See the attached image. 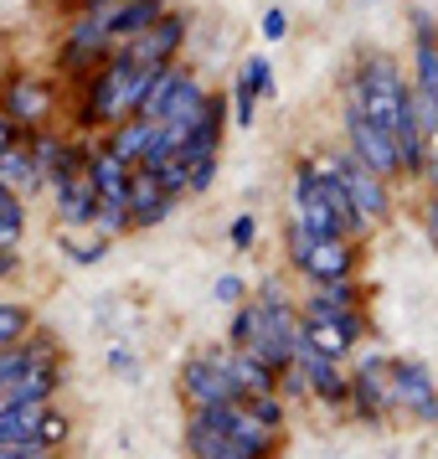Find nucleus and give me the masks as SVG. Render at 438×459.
<instances>
[{"instance_id":"nucleus-1","label":"nucleus","mask_w":438,"mask_h":459,"mask_svg":"<svg viewBox=\"0 0 438 459\" xmlns=\"http://www.w3.org/2000/svg\"><path fill=\"white\" fill-rule=\"evenodd\" d=\"M351 104L361 108L366 125H376L382 134H392L402 176L423 170L428 134L417 129L413 83H408V73H402L397 57H387V52H366V57H361V67H356V78H351Z\"/></svg>"},{"instance_id":"nucleus-2","label":"nucleus","mask_w":438,"mask_h":459,"mask_svg":"<svg viewBox=\"0 0 438 459\" xmlns=\"http://www.w3.org/2000/svg\"><path fill=\"white\" fill-rule=\"evenodd\" d=\"M294 207H299V228L314 232V238H351L361 228V217L346 202L340 181L320 160H305L299 166V176H294Z\"/></svg>"},{"instance_id":"nucleus-3","label":"nucleus","mask_w":438,"mask_h":459,"mask_svg":"<svg viewBox=\"0 0 438 459\" xmlns=\"http://www.w3.org/2000/svg\"><path fill=\"white\" fill-rule=\"evenodd\" d=\"M140 93H145V67L108 57L99 67V78L88 83V119L93 125H125L140 114Z\"/></svg>"},{"instance_id":"nucleus-4","label":"nucleus","mask_w":438,"mask_h":459,"mask_svg":"<svg viewBox=\"0 0 438 459\" xmlns=\"http://www.w3.org/2000/svg\"><path fill=\"white\" fill-rule=\"evenodd\" d=\"M196 423H207L211 434L232 438V444H243L253 459L273 455V444H279V429H263V423L248 413V403H207V408L196 413Z\"/></svg>"},{"instance_id":"nucleus-5","label":"nucleus","mask_w":438,"mask_h":459,"mask_svg":"<svg viewBox=\"0 0 438 459\" xmlns=\"http://www.w3.org/2000/svg\"><path fill=\"white\" fill-rule=\"evenodd\" d=\"M325 166H331V176L340 181V191H346V202L356 207V217H361V222H376V217H387L392 196H387V181H382V176H372V170L361 166V160H351V155H340V160H325Z\"/></svg>"},{"instance_id":"nucleus-6","label":"nucleus","mask_w":438,"mask_h":459,"mask_svg":"<svg viewBox=\"0 0 438 459\" xmlns=\"http://www.w3.org/2000/svg\"><path fill=\"white\" fill-rule=\"evenodd\" d=\"M181 42H186V16H176V11H166L160 22L150 26V31H140V37H129L125 47H119V57L134 67H166L176 63V52H181Z\"/></svg>"},{"instance_id":"nucleus-7","label":"nucleus","mask_w":438,"mask_h":459,"mask_svg":"<svg viewBox=\"0 0 438 459\" xmlns=\"http://www.w3.org/2000/svg\"><path fill=\"white\" fill-rule=\"evenodd\" d=\"M346 140H351V160H361L372 176H382V181H387V176H402L392 134H382L376 125H366L356 104H346Z\"/></svg>"},{"instance_id":"nucleus-8","label":"nucleus","mask_w":438,"mask_h":459,"mask_svg":"<svg viewBox=\"0 0 438 459\" xmlns=\"http://www.w3.org/2000/svg\"><path fill=\"white\" fill-rule=\"evenodd\" d=\"M387 387H392V408H408V413H417V418H438V387L417 361L387 367Z\"/></svg>"},{"instance_id":"nucleus-9","label":"nucleus","mask_w":438,"mask_h":459,"mask_svg":"<svg viewBox=\"0 0 438 459\" xmlns=\"http://www.w3.org/2000/svg\"><path fill=\"white\" fill-rule=\"evenodd\" d=\"M181 387H186V397L196 408H207V403H243L237 387L228 382V372H222V361H211V356L191 361L186 372H181Z\"/></svg>"},{"instance_id":"nucleus-10","label":"nucleus","mask_w":438,"mask_h":459,"mask_svg":"<svg viewBox=\"0 0 438 459\" xmlns=\"http://www.w3.org/2000/svg\"><path fill=\"white\" fill-rule=\"evenodd\" d=\"M99 16H104L108 42H129V37L150 31V26H155L160 16H166V0H119V5L99 11Z\"/></svg>"},{"instance_id":"nucleus-11","label":"nucleus","mask_w":438,"mask_h":459,"mask_svg":"<svg viewBox=\"0 0 438 459\" xmlns=\"http://www.w3.org/2000/svg\"><path fill=\"white\" fill-rule=\"evenodd\" d=\"M351 264H356V253L346 238H314L299 269L310 279H320V284H331V279H351Z\"/></svg>"},{"instance_id":"nucleus-12","label":"nucleus","mask_w":438,"mask_h":459,"mask_svg":"<svg viewBox=\"0 0 438 459\" xmlns=\"http://www.w3.org/2000/svg\"><path fill=\"white\" fill-rule=\"evenodd\" d=\"M57 181V212H63V222H93V212H99V191L88 181V170H63V176H52Z\"/></svg>"},{"instance_id":"nucleus-13","label":"nucleus","mask_w":438,"mask_h":459,"mask_svg":"<svg viewBox=\"0 0 438 459\" xmlns=\"http://www.w3.org/2000/svg\"><path fill=\"white\" fill-rule=\"evenodd\" d=\"M222 361V372H228V382L237 387V397L248 403V397H269L273 382H279V372H269L263 361H253L248 351H232V356H217Z\"/></svg>"},{"instance_id":"nucleus-14","label":"nucleus","mask_w":438,"mask_h":459,"mask_svg":"<svg viewBox=\"0 0 438 459\" xmlns=\"http://www.w3.org/2000/svg\"><path fill=\"white\" fill-rule=\"evenodd\" d=\"M88 181H93V191H99V202H129V170L114 150H99L93 160H83Z\"/></svg>"},{"instance_id":"nucleus-15","label":"nucleus","mask_w":438,"mask_h":459,"mask_svg":"<svg viewBox=\"0 0 438 459\" xmlns=\"http://www.w3.org/2000/svg\"><path fill=\"white\" fill-rule=\"evenodd\" d=\"M47 83H37V78H11L5 83V114L16 119V125H42L47 119Z\"/></svg>"},{"instance_id":"nucleus-16","label":"nucleus","mask_w":438,"mask_h":459,"mask_svg":"<svg viewBox=\"0 0 438 459\" xmlns=\"http://www.w3.org/2000/svg\"><path fill=\"white\" fill-rule=\"evenodd\" d=\"M47 176H42V166L31 160V150H21V145H11V150H0V186H21V191H37Z\"/></svg>"},{"instance_id":"nucleus-17","label":"nucleus","mask_w":438,"mask_h":459,"mask_svg":"<svg viewBox=\"0 0 438 459\" xmlns=\"http://www.w3.org/2000/svg\"><path fill=\"white\" fill-rule=\"evenodd\" d=\"M294 361L310 372V387H314L320 397H331V403H340V397H346V377L335 372L331 356H314L310 346H299V351H294Z\"/></svg>"},{"instance_id":"nucleus-18","label":"nucleus","mask_w":438,"mask_h":459,"mask_svg":"<svg viewBox=\"0 0 438 459\" xmlns=\"http://www.w3.org/2000/svg\"><path fill=\"white\" fill-rule=\"evenodd\" d=\"M356 397L366 413H392V387H387V361H366L356 377Z\"/></svg>"},{"instance_id":"nucleus-19","label":"nucleus","mask_w":438,"mask_h":459,"mask_svg":"<svg viewBox=\"0 0 438 459\" xmlns=\"http://www.w3.org/2000/svg\"><path fill=\"white\" fill-rule=\"evenodd\" d=\"M150 134H155V119H125V125H114V140H108V150L125 160V166H140V155H145Z\"/></svg>"},{"instance_id":"nucleus-20","label":"nucleus","mask_w":438,"mask_h":459,"mask_svg":"<svg viewBox=\"0 0 438 459\" xmlns=\"http://www.w3.org/2000/svg\"><path fill=\"white\" fill-rule=\"evenodd\" d=\"M52 387H57V372H52L47 361H31V367L5 387V403H47Z\"/></svg>"},{"instance_id":"nucleus-21","label":"nucleus","mask_w":438,"mask_h":459,"mask_svg":"<svg viewBox=\"0 0 438 459\" xmlns=\"http://www.w3.org/2000/svg\"><path fill=\"white\" fill-rule=\"evenodd\" d=\"M191 449H196V459H253L243 444H232V438L211 434L207 423H196V418H191Z\"/></svg>"},{"instance_id":"nucleus-22","label":"nucleus","mask_w":438,"mask_h":459,"mask_svg":"<svg viewBox=\"0 0 438 459\" xmlns=\"http://www.w3.org/2000/svg\"><path fill=\"white\" fill-rule=\"evenodd\" d=\"M31 331V310L26 305H0V351L5 346H21Z\"/></svg>"},{"instance_id":"nucleus-23","label":"nucleus","mask_w":438,"mask_h":459,"mask_svg":"<svg viewBox=\"0 0 438 459\" xmlns=\"http://www.w3.org/2000/svg\"><path fill=\"white\" fill-rule=\"evenodd\" d=\"M253 104H258V88L237 73V83H232V125L237 129H253Z\"/></svg>"},{"instance_id":"nucleus-24","label":"nucleus","mask_w":438,"mask_h":459,"mask_svg":"<svg viewBox=\"0 0 438 459\" xmlns=\"http://www.w3.org/2000/svg\"><path fill=\"white\" fill-rule=\"evenodd\" d=\"M93 222L104 228V238H114V232L129 228V202H99V212H93Z\"/></svg>"},{"instance_id":"nucleus-25","label":"nucleus","mask_w":438,"mask_h":459,"mask_svg":"<svg viewBox=\"0 0 438 459\" xmlns=\"http://www.w3.org/2000/svg\"><path fill=\"white\" fill-rule=\"evenodd\" d=\"M63 438H67V418L57 413V408H42V418H37V444L52 449V444H63Z\"/></svg>"},{"instance_id":"nucleus-26","label":"nucleus","mask_w":438,"mask_h":459,"mask_svg":"<svg viewBox=\"0 0 438 459\" xmlns=\"http://www.w3.org/2000/svg\"><path fill=\"white\" fill-rule=\"evenodd\" d=\"M243 78H248L253 88H258V99H273V63L269 57H248V63H243Z\"/></svg>"},{"instance_id":"nucleus-27","label":"nucleus","mask_w":438,"mask_h":459,"mask_svg":"<svg viewBox=\"0 0 438 459\" xmlns=\"http://www.w3.org/2000/svg\"><path fill=\"white\" fill-rule=\"evenodd\" d=\"M248 413L258 418V423H263V429H279V423H284V408H279V397H248Z\"/></svg>"},{"instance_id":"nucleus-28","label":"nucleus","mask_w":438,"mask_h":459,"mask_svg":"<svg viewBox=\"0 0 438 459\" xmlns=\"http://www.w3.org/2000/svg\"><path fill=\"white\" fill-rule=\"evenodd\" d=\"M104 253H108V238H93V243H83V248H67V258H73V264H99Z\"/></svg>"},{"instance_id":"nucleus-29","label":"nucleus","mask_w":438,"mask_h":459,"mask_svg":"<svg viewBox=\"0 0 438 459\" xmlns=\"http://www.w3.org/2000/svg\"><path fill=\"white\" fill-rule=\"evenodd\" d=\"M310 243H314V232H305L299 222L289 228V258L294 264H305V253H310Z\"/></svg>"},{"instance_id":"nucleus-30","label":"nucleus","mask_w":438,"mask_h":459,"mask_svg":"<svg viewBox=\"0 0 438 459\" xmlns=\"http://www.w3.org/2000/svg\"><path fill=\"white\" fill-rule=\"evenodd\" d=\"M217 299H222V305H237V299H243V279H237V273H222V279H217Z\"/></svg>"},{"instance_id":"nucleus-31","label":"nucleus","mask_w":438,"mask_h":459,"mask_svg":"<svg viewBox=\"0 0 438 459\" xmlns=\"http://www.w3.org/2000/svg\"><path fill=\"white\" fill-rule=\"evenodd\" d=\"M284 31H289V16H284V11H279V5H273L269 16H263V37H269V42H279V37H284Z\"/></svg>"},{"instance_id":"nucleus-32","label":"nucleus","mask_w":438,"mask_h":459,"mask_svg":"<svg viewBox=\"0 0 438 459\" xmlns=\"http://www.w3.org/2000/svg\"><path fill=\"white\" fill-rule=\"evenodd\" d=\"M21 228L26 222H16V217H0V248H16L21 243Z\"/></svg>"},{"instance_id":"nucleus-33","label":"nucleus","mask_w":438,"mask_h":459,"mask_svg":"<svg viewBox=\"0 0 438 459\" xmlns=\"http://www.w3.org/2000/svg\"><path fill=\"white\" fill-rule=\"evenodd\" d=\"M253 232H258V228H253V217H232V243H237V248H248Z\"/></svg>"},{"instance_id":"nucleus-34","label":"nucleus","mask_w":438,"mask_h":459,"mask_svg":"<svg viewBox=\"0 0 438 459\" xmlns=\"http://www.w3.org/2000/svg\"><path fill=\"white\" fill-rule=\"evenodd\" d=\"M11 145H16V119L0 108V150H11Z\"/></svg>"},{"instance_id":"nucleus-35","label":"nucleus","mask_w":438,"mask_h":459,"mask_svg":"<svg viewBox=\"0 0 438 459\" xmlns=\"http://www.w3.org/2000/svg\"><path fill=\"white\" fill-rule=\"evenodd\" d=\"M108 367H114V372H134V356H129V351H114V356H108Z\"/></svg>"},{"instance_id":"nucleus-36","label":"nucleus","mask_w":438,"mask_h":459,"mask_svg":"<svg viewBox=\"0 0 438 459\" xmlns=\"http://www.w3.org/2000/svg\"><path fill=\"white\" fill-rule=\"evenodd\" d=\"M21 459H57V455H52V449H42V444H26Z\"/></svg>"},{"instance_id":"nucleus-37","label":"nucleus","mask_w":438,"mask_h":459,"mask_svg":"<svg viewBox=\"0 0 438 459\" xmlns=\"http://www.w3.org/2000/svg\"><path fill=\"white\" fill-rule=\"evenodd\" d=\"M11 269H16V253H11V248H0V279H5Z\"/></svg>"},{"instance_id":"nucleus-38","label":"nucleus","mask_w":438,"mask_h":459,"mask_svg":"<svg viewBox=\"0 0 438 459\" xmlns=\"http://www.w3.org/2000/svg\"><path fill=\"white\" fill-rule=\"evenodd\" d=\"M428 238H434V248H438V202L428 207Z\"/></svg>"},{"instance_id":"nucleus-39","label":"nucleus","mask_w":438,"mask_h":459,"mask_svg":"<svg viewBox=\"0 0 438 459\" xmlns=\"http://www.w3.org/2000/svg\"><path fill=\"white\" fill-rule=\"evenodd\" d=\"M423 170L434 176V186H438V150H434V155H423Z\"/></svg>"},{"instance_id":"nucleus-40","label":"nucleus","mask_w":438,"mask_h":459,"mask_svg":"<svg viewBox=\"0 0 438 459\" xmlns=\"http://www.w3.org/2000/svg\"><path fill=\"white\" fill-rule=\"evenodd\" d=\"M83 11H108V5H119V0H78Z\"/></svg>"},{"instance_id":"nucleus-41","label":"nucleus","mask_w":438,"mask_h":459,"mask_svg":"<svg viewBox=\"0 0 438 459\" xmlns=\"http://www.w3.org/2000/svg\"><path fill=\"white\" fill-rule=\"evenodd\" d=\"M434 423H438V418H434Z\"/></svg>"}]
</instances>
